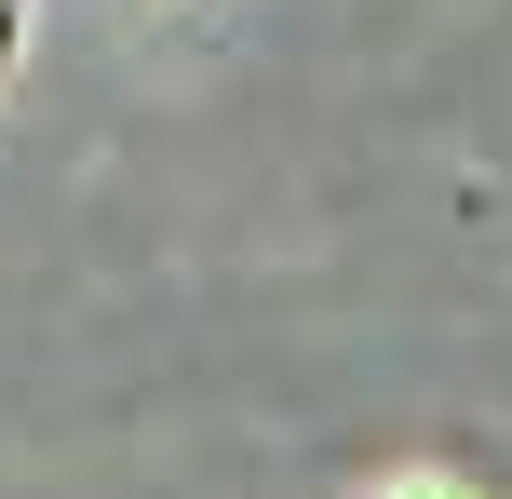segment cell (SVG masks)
Wrapping results in <instances>:
<instances>
[{"instance_id": "cell-1", "label": "cell", "mask_w": 512, "mask_h": 499, "mask_svg": "<svg viewBox=\"0 0 512 499\" xmlns=\"http://www.w3.org/2000/svg\"><path fill=\"white\" fill-rule=\"evenodd\" d=\"M27 27H41V0H0V81L27 68Z\"/></svg>"}, {"instance_id": "cell-2", "label": "cell", "mask_w": 512, "mask_h": 499, "mask_svg": "<svg viewBox=\"0 0 512 499\" xmlns=\"http://www.w3.org/2000/svg\"><path fill=\"white\" fill-rule=\"evenodd\" d=\"M378 499H459V486H432V473H405V486H378Z\"/></svg>"}]
</instances>
